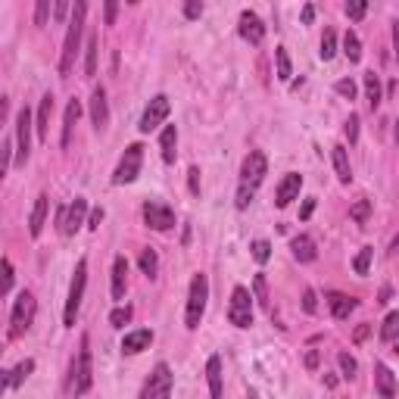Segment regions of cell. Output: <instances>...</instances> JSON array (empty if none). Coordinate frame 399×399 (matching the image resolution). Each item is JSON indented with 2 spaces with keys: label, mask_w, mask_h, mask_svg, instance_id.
Returning a JSON list of instances; mask_svg holds the SVG:
<instances>
[{
  "label": "cell",
  "mask_w": 399,
  "mask_h": 399,
  "mask_svg": "<svg viewBox=\"0 0 399 399\" xmlns=\"http://www.w3.org/2000/svg\"><path fill=\"white\" fill-rule=\"evenodd\" d=\"M343 131H347L349 144H356V141H359V116H356V112H352V116L347 119V125H343Z\"/></svg>",
  "instance_id": "cell-43"
},
{
  "label": "cell",
  "mask_w": 399,
  "mask_h": 399,
  "mask_svg": "<svg viewBox=\"0 0 399 399\" xmlns=\"http://www.w3.org/2000/svg\"><path fill=\"white\" fill-rule=\"evenodd\" d=\"M84 284H88V259H78L75 275H72V284H69L66 312H63L66 328H72V324H75V318H78V309H82V296H84Z\"/></svg>",
  "instance_id": "cell-3"
},
{
  "label": "cell",
  "mask_w": 399,
  "mask_h": 399,
  "mask_svg": "<svg viewBox=\"0 0 399 399\" xmlns=\"http://www.w3.org/2000/svg\"><path fill=\"white\" fill-rule=\"evenodd\" d=\"M97 38H88V53H84V72H88V75H94L97 72Z\"/></svg>",
  "instance_id": "cell-36"
},
{
  "label": "cell",
  "mask_w": 399,
  "mask_h": 399,
  "mask_svg": "<svg viewBox=\"0 0 399 399\" xmlns=\"http://www.w3.org/2000/svg\"><path fill=\"white\" fill-rule=\"evenodd\" d=\"M94 384V365H91V347L88 337H82V349H78V359L72 362V393L84 396Z\"/></svg>",
  "instance_id": "cell-5"
},
{
  "label": "cell",
  "mask_w": 399,
  "mask_h": 399,
  "mask_svg": "<svg viewBox=\"0 0 399 399\" xmlns=\"http://www.w3.org/2000/svg\"><path fill=\"white\" fill-rule=\"evenodd\" d=\"M343 53H347L349 63H359V59H362V41H359L356 31H347V38H343Z\"/></svg>",
  "instance_id": "cell-31"
},
{
  "label": "cell",
  "mask_w": 399,
  "mask_h": 399,
  "mask_svg": "<svg viewBox=\"0 0 399 399\" xmlns=\"http://www.w3.org/2000/svg\"><path fill=\"white\" fill-rule=\"evenodd\" d=\"M312 19H315V6H312V3H306V6H303V22L309 25Z\"/></svg>",
  "instance_id": "cell-55"
},
{
  "label": "cell",
  "mask_w": 399,
  "mask_h": 399,
  "mask_svg": "<svg viewBox=\"0 0 399 399\" xmlns=\"http://www.w3.org/2000/svg\"><path fill=\"white\" fill-rule=\"evenodd\" d=\"M371 256H375V250H371V247H362V250H359V256L352 259V269H356V275H368Z\"/></svg>",
  "instance_id": "cell-34"
},
{
  "label": "cell",
  "mask_w": 399,
  "mask_h": 399,
  "mask_svg": "<svg viewBox=\"0 0 399 399\" xmlns=\"http://www.w3.org/2000/svg\"><path fill=\"white\" fill-rule=\"evenodd\" d=\"M393 253H396V256H399V234L393 237Z\"/></svg>",
  "instance_id": "cell-60"
},
{
  "label": "cell",
  "mask_w": 399,
  "mask_h": 399,
  "mask_svg": "<svg viewBox=\"0 0 399 399\" xmlns=\"http://www.w3.org/2000/svg\"><path fill=\"white\" fill-rule=\"evenodd\" d=\"M141 165H144V147L141 144L125 147L122 159H119V165H116V175H112V184H131L137 175H141Z\"/></svg>",
  "instance_id": "cell-6"
},
{
  "label": "cell",
  "mask_w": 399,
  "mask_h": 399,
  "mask_svg": "<svg viewBox=\"0 0 399 399\" xmlns=\"http://www.w3.org/2000/svg\"><path fill=\"white\" fill-rule=\"evenodd\" d=\"M78 116H82V103L72 97L69 106H66V116H63V137H59V144H63V147H69V144H72V128H75Z\"/></svg>",
  "instance_id": "cell-22"
},
{
  "label": "cell",
  "mask_w": 399,
  "mask_h": 399,
  "mask_svg": "<svg viewBox=\"0 0 399 399\" xmlns=\"http://www.w3.org/2000/svg\"><path fill=\"white\" fill-rule=\"evenodd\" d=\"M265 172H269V159H265L262 150H250L247 159H243L241 165V184H247V188L256 190L259 184H262Z\"/></svg>",
  "instance_id": "cell-9"
},
{
  "label": "cell",
  "mask_w": 399,
  "mask_h": 399,
  "mask_svg": "<svg viewBox=\"0 0 399 399\" xmlns=\"http://www.w3.org/2000/svg\"><path fill=\"white\" fill-rule=\"evenodd\" d=\"M306 365H309V368H315V365H318V352H306Z\"/></svg>",
  "instance_id": "cell-58"
},
{
  "label": "cell",
  "mask_w": 399,
  "mask_h": 399,
  "mask_svg": "<svg viewBox=\"0 0 399 399\" xmlns=\"http://www.w3.org/2000/svg\"><path fill=\"white\" fill-rule=\"evenodd\" d=\"M334 91H337V94H340V97L352 100V97H356V82H352V78H340V82L334 84Z\"/></svg>",
  "instance_id": "cell-42"
},
{
  "label": "cell",
  "mask_w": 399,
  "mask_h": 399,
  "mask_svg": "<svg viewBox=\"0 0 399 399\" xmlns=\"http://www.w3.org/2000/svg\"><path fill=\"white\" fill-rule=\"evenodd\" d=\"M328 306H331V315L343 322V318H349V312L356 309V299L347 296V294H337V290H331V294H328Z\"/></svg>",
  "instance_id": "cell-25"
},
{
  "label": "cell",
  "mask_w": 399,
  "mask_h": 399,
  "mask_svg": "<svg viewBox=\"0 0 399 399\" xmlns=\"http://www.w3.org/2000/svg\"><path fill=\"white\" fill-rule=\"evenodd\" d=\"M184 16L200 19V16H203V3H200V0H188V3H184Z\"/></svg>",
  "instance_id": "cell-49"
},
{
  "label": "cell",
  "mask_w": 399,
  "mask_h": 399,
  "mask_svg": "<svg viewBox=\"0 0 399 399\" xmlns=\"http://www.w3.org/2000/svg\"><path fill=\"white\" fill-rule=\"evenodd\" d=\"M188 184H190V194H200V169H197V165H190V172H188Z\"/></svg>",
  "instance_id": "cell-50"
},
{
  "label": "cell",
  "mask_w": 399,
  "mask_h": 399,
  "mask_svg": "<svg viewBox=\"0 0 399 399\" xmlns=\"http://www.w3.org/2000/svg\"><path fill=\"white\" fill-rule=\"evenodd\" d=\"M172 384H175V375L165 362H159L156 368L150 371L147 384H144V393L141 399H169L172 396Z\"/></svg>",
  "instance_id": "cell-7"
},
{
  "label": "cell",
  "mask_w": 399,
  "mask_h": 399,
  "mask_svg": "<svg viewBox=\"0 0 399 399\" xmlns=\"http://www.w3.org/2000/svg\"><path fill=\"white\" fill-rule=\"evenodd\" d=\"M84 216H88V200L75 197V203H69L66 209H59V218H57L59 231H63V234H75V231L84 225Z\"/></svg>",
  "instance_id": "cell-11"
},
{
  "label": "cell",
  "mask_w": 399,
  "mask_h": 399,
  "mask_svg": "<svg viewBox=\"0 0 399 399\" xmlns=\"http://www.w3.org/2000/svg\"><path fill=\"white\" fill-rule=\"evenodd\" d=\"M206 381H209L212 399H222V359L218 356H209V362H206Z\"/></svg>",
  "instance_id": "cell-26"
},
{
  "label": "cell",
  "mask_w": 399,
  "mask_h": 399,
  "mask_svg": "<svg viewBox=\"0 0 399 399\" xmlns=\"http://www.w3.org/2000/svg\"><path fill=\"white\" fill-rule=\"evenodd\" d=\"M331 156H334V169H337V178H340L343 184L352 181V169H349V156H347V147H334L331 150Z\"/></svg>",
  "instance_id": "cell-29"
},
{
  "label": "cell",
  "mask_w": 399,
  "mask_h": 399,
  "mask_svg": "<svg viewBox=\"0 0 399 399\" xmlns=\"http://www.w3.org/2000/svg\"><path fill=\"white\" fill-rule=\"evenodd\" d=\"M393 50H396V59H399V22H393Z\"/></svg>",
  "instance_id": "cell-57"
},
{
  "label": "cell",
  "mask_w": 399,
  "mask_h": 399,
  "mask_svg": "<svg viewBox=\"0 0 399 399\" xmlns=\"http://www.w3.org/2000/svg\"><path fill=\"white\" fill-rule=\"evenodd\" d=\"M178 147V128L175 125H165L163 135H159V150H163V163H175V150Z\"/></svg>",
  "instance_id": "cell-27"
},
{
  "label": "cell",
  "mask_w": 399,
  "mask_h": 399,
  "mask_svg": "<svg viewBox=\"0 0 399 399\" xmlns=\"http://www.w3.org/2000/svg\"><path fill=\"white\" fill-rule=\"evenodd\" d=\"M153 343V331L141 328V331H131V334H125L122 340V352H128V356H137V352H144Z\"/></svg>",
  "instance_id": "cell-19"
},
{
  "label": "cell",
  "mask_w": 399,
  "mask_h": 399,
  "mask_svg": "<svg viewBox=\"0 0 399 399\" xmlns=\"http://www.w3.org/2000/svg\"><path fill=\"white\" fill-rule=\"evenodd\" d=\"M241 38L243 41H250V44H262L265 25H262V19H259L256 13H250V10L241 13Z\"/></svg>",
  "instance_id": "cell-16"
},
{
  "label": "cell",
  "mask_w": 399,
  "mask_h": 399,
  "mask_svg": "<svg viewBox=\"0 0 399 399\" xmlns=\"http://www.w3.org/2000/svg\"><path fill=\"white\" fill-rule=\"evenodd\" d=\"M10 153H13V141H10V137H6V141H3V169H0V172H6V169H10Z\"/></svg>",
  "instance_id": "cell-52"
},
{
  "label": "cell",
  "mask_w": 399,
  "mask_h": 399,
  "mask_svg": "<svg viewBox=\"0 0 399 399\" xmlns=\"http://www.w3.org/2000/svg\"><path fill=\"white\" fill-rule=\"evenodd\" d=\"M303 309L309 312V315L318 309V296H315V290H312V287H306V290H303Z\"/></svg>",
  "instance_id": "cell-47"
},
{
  "label": "cell",
  "mask_w": 399,
  "mask_h": 399,
  "mask_svg": "<svg viewBox=\"0 0 399 399\" xmlns=\"http://www.w3.org/2000/svg\"><path fill=\"white\" fill-rule=\"evenodd\" d=\"M337 362H340V371H343V377H356L359 365H356V359H352L349 352H340V356H337Z\"/></svg>",
  "instance_id": "cell-39"
},
{
  "label": "cell",
  "mask_w": 399,
  "mask_h": 399,
  "mask_svg": "<svg viewBox=\"0 0 399 399\" xmlns=\"http://www.w3.org/2000/svg\"><path fill=\"white\" fill-rule=\"evenodd\" d=\"M318 53H322V59H331V57L337 53V35H334L331 29H324V35H322V50H318Z\"/></svg>",
  "instance_id": "cell-35"
},
{
  "label": "cell",
  "mask_w": 399,
  "mask_h": 399,
  "mask_svg": "<svg viewBox=\"0 0 399 399\" xmlns=\"http://www.w3.org/2000/svg\"><path fill=\"white\" fill-rule=\"evenodd\" d=\"M250 250H253V259H256V262H269V256H271V243L269 241H256Z\"/></svg>",
  "instance_id": "cell-40"
},
{
  "label": "cell",
  "mask_w": 399,
  "mask_h": 399,
  "mask_svg": "<svg viewBox=\"0 0 399 399\" xmlns=\"http://www.w3.org/2000/svg\"><path fill=\"white\" fill-rule=\"evenodd\" d=\"M368 324H359V328H356V334H352V340H356V343H362L365 340V337H368Z\"/></svg>",
  "instance_id": "cell-54"
},
{
  "label": "cell",
  "mask_w": 399,
  "mask_h": 399,
  "mask_svg": "<svg viewBox=\"0 0 399 399\" xmlns=\"http://www.w3.org/2000/svg\"><path fill=\"white\" fill-rule=\"evenodd\" d=\"M362 84H365V97H368V106L371 110H377L381 106V78L375 75V72H365L362 75Z\"/></svg>",
  "instance_id": "cell-28"
},
{
  "label": "cell",
  "mask_w": 399,
  "mask_h": 399,
  "mask_svg": "<svg viewBox=\"0 0 399 399\" xmlns=\"http://www.w3.org/2000/svg\"><path fill=\"white\" fill-rule=\"evenodd\" d=\"M275 59H278V78H281V82H290V75H294V66H290L287 47H275Z\"/></svg>",
  "instance_id": "cell-32"
},
{
  "label": "cell",
  "mask_w": 399,
  "mask_h": 399,
  "mask_svg": "<svg viewBox=\"0 0 399 399\" xmlns=\"http://www.w3.org/2000/svg\"><path fill=\"white\" fill-rule=\"evenodd\" d=\"M156 269H159L156 253H153V250H144V253H141V271H144L147 278H153V275H156Z\"/></svg>",
  "instance_id": "cell-37"
},
{
  "label": "cell",
  "mask_w": 399,
  "mask_h": 399,
  "mask_svg": "<svg viewBox=\"0 0 399 399\" xmlns=\"http://www.w3.org/2000/svg\"><path fill=\"white\" fill-rule=\"evenodd\" d=\"M50 116H53V94L41 97V106H38V119H35V131L41 141H47V131H50Z\"/></svg>",
  "instance_id": "cell-21"
},
{
  "label": "cell",
  "mask_w": 399,
  "mask_h": 399,
  "mask_svg": "<svg viewBox=\"0 0 399 399\" xmlns=\"http://www.w3.org/2000/svg\"><path fill=\"white\" fill-rule=\"evenodd\" d=\"M100 222H103V209H94V212H91V218H88V228L91 231L100 228Z\"/></svg>",
  "instance_id": "cell-51"
},
{
  "label": "cell",
  "mask_w": 399,
  "mask_h": 399,
  "mask_svg": "<svg viewBox=\"0 0 399 399\" xmlns=\"http://www.w3.org/2000/svg\"><path fill=\"white\" fill-rule=\"evenodd\" d=\"M128 322H131V306H119V309H112V315H110L112 328H125Z\"/></svg>",
  "instance_id": "cell-38"
},
{
  "label": "cell",
  "mask_w": 399,
  "mask_h": 399,
  "mask_svg": "<svg viewBox=\"0 0 399 399\" xmlns=\"http://www.w3.org/2000/svg\"><path fill=\"white\" fill-rule=\"evenodd\" d=\"M125 287H128V259L116 256V262H112V299H125Z\"/></svg>",
  "instance_id": "cell-18"
},
{
  "label": "cell",
  "mask_w": 399,
  "mask_h": 399,
  "mask_svg": "<svg viewBox=\"0 0 399 399\" xmlns=\"http://www.w3.org/2000/svg\"><path fill=\"white\" fill-rule=\"evenodd\" d=\"M84 16H88V6L78 0L72 6V16H69V31H66V41H63V53H59V75H69L72 63H75V53L78 44H82V31H84Z\"/></svg>",
  "instance_id": "cell-1"
},
{
  "label": "cell",
  "mask_w": 399,
  "mask_h": 399,
  "mask_svg": "<svg viewBox=\"0 0 399 399\" xmlns=\"http://www.w3.org/2000/svg\"><path fill=\"white\" fill-rule=\"evenodd\" d=\"M312 209H315V200H306V206H303V212H299V218H309Z\"/></svg>",
  "instance_id": "cell-56"
},
{
  "label": "cell",
  "mask_w": 399,
  "mask_h": 399,
  "mask_svg": "<svg viewBox=\"0 0 399 399\" xmlns=\"http://www.w3.org/2000/svg\"><path fill=\"white\" fill-rule=\"evenodd\" d=\"M247 399H259V393H256V390H250V396Z\"/></svg>",
  "instance_id": "cell-61"
},
{
  "label": "cell",
  "mask_w": 399,
  "mask_h": 399,
  "mask_svg": "<svg viewBox=\"0 0 399 399\" xmlns=\"http://www.w3.org/2000/svg\"><path fill=\"white\" fill-rule=\"evenodd\" d=\"M91 122H94L97 131H103L110 125V106H106L103 88H94V94H91Z\"/></svg>",
  "instance_id": "cell-17"
},
{
  "label": "cell",
  "mask_w": 399,
  "mask_h": 399,
  "mask_svg": "<svg viewBox=\"0 0 399 399\" xmlns=\"http://www.w3.org/2000/svg\"><path fill=\"white\" fill-rule=\"evenodd\" d=\"M31 153V112L29 106L16 112V163L22 165Z\"/></svg>",
  "instance_id": "cell-12"
},
{
  "label": "cell",
  "mask_w": 399,
  "mask_h": 399,
  "mask_svg": "<svg viewBox=\"0 0 399 399\" xmlns=\"http://www.w3.org/2000/svg\"><path fill=\"white\" fill-rule=\"evenodd\" d=\"M169 112H172V103H169V97L165 94H156L147 103V110H144V116H141V131L144 135H150V131H156L159 125L169 119Z\"/></svg>",
  "instance_id": "cell-10"
},
{
  "label": "cell",
  "mask_w": 399,
  "mask_h": 399,
  "mask_svg": "<svg viewBox=\"0 0 399 399\" xmlns=\"http://www.w3.org/2000/svg\"><path fill=\"white\" fill-rule=\"evenodd\" d=\"M375 387H377V393H381L384 399H396V396H399L396 375H393V371H390L384 362L375 365Z\"/></svg>",
  "instance_id": "cell-15"
},
{
  "label": "cell",
  "mask_w": 399,
  "mask_h": 399,
  "mask_svg": "<svg viewBox=\"0 0 399 399\" xmlns=\"http://www.w3.org/2000/svg\"><path fill=\"white\" fill-rule=\"evenodd\" d=\"M116 13H119V6L110 0V3H106V25H112V22H116Z\"/></svg>",
  "instance_id": "cell-53"
},
{
  "label": "cell",
  "mask_w": 399,
  "mask_h": 399,
  "mask_svg": "<svg viewBox=\"0 0 399 399\" xmlns=\"http://www.w3.org/2000/svg\"><path fill=\"white\" fill-rule=\"evenodd\" d=\"M206 299H209V278H206L203 271H200V275H194V281H190L188 309H184V324H188L190 331H197V328H200V322H203Z\"/></svg>",
  "instance_id": "cell-2"
},
{
  "label": "cell",
  "mask_w": 399,
  "mask_h": 399,
  "mask_svg": "<svg viewBox=\"0 0 399 399\" xmlns=\"http://www.w3.org/2000/svg\"><path fill=\"white\" fill-rule=\"evenodd\" d=\"M253 194H256V190L247 188V184H241V190H237V209H247L253 203Z\"/></svg>",
  "instance_id": "cell-45"
},
{
  "label": "cell",
  "mask_w": 399,
  "mask_h": 399,
  "mask_svg": "<svg viewBox=\"0 0 399 399\" xmlns=\"http://www.w3.org/2000/svg\"><path fill=\"white\" fill-rule=\"evenodd\" d=\"M368 216H371V200H359V203H352L349 218L356 225H365V222H368Z\"/></svg>",
  "instance_id": "cell-33"
},
{
  "label": "cell",
  "mask_w": 399,
  "mask_h": 399,
  "mask_svg": "<svg viewBox=\"0 0 399 399\" xmlns=\"http://www.w3.org/2000/svg\"><path fill=\"white\" fill-rule=\"evenodd\" d=\"M253 287H256V299L259 303H269V284H265V278L262 275H256V281H253Z\"/></svg>",
  "instance_id": "cell-44"
},
{
  "label": "cell",
  "mask_w": 399,
  "mask_h": 399,
  "mask_svg": "<svg viewBox=\"0 0 399 399\" xmlns=\"http://www.w3.org/2000/svg\"><path fill=\"white\" fill-rule=\"evenodd\" d=\"M47 209H50V197H47V194H41V197L35 200V209H31V218H29V231H31V237L41 234L44 218H47Z\"/></svg>",
  "instance_id": "cell-24"
},
{
  "label": "cell",
  "mask_w": 399,
  "mask_h": 399,
  "mask_svg": "<svg viewBox=\"0 0 399 399\" xmlns=\"http://www.w3.org/2000/svg\"><path fill=\"white\" fill-rule=\"evenodd\" d=\"M381 340L384 343H396L399 340V312H390L381 324Z\"/></svg>",
  "instance_id": "cell-30"
},
{
  "label": "cell",
  "mask_w": 399,
  "mask_h": 399,
  "mask_svg": "<svg viewBox=\"0 0 399 399\" xmlns=\"http://www.w3.org/2000/svg\"><path fill=\"white\" fill-rule=\"evenodd\" d=\"M299 188H303V175H296V172H287V175L281 178V184H278V190H275L278 209H284V206L294 203V200L299 197Z\"/></svg>",
  "instance_id": "cell-14"
},
{
  "label": "cell",
  "mask_w": 399,
  "mask_h": 399,
  "mask_svg": "<svg viewBox=\"0 0 399 399\" xmlns=\"http://www.w3.org/2000/svg\"><path fill=\"white\" fill-rule=\"evenodd\" d=\"M228 318L234 328H250L253 324V294L247 287H234L228 306Z\"/></svg>",
  "instance_id": "cell-8"
},
{
  "label": "cell",
  "mask_w": 399,
  "mask_h": 399,
  "mask_svg": "<svg viewBox=\"0 0 399 399\" xmlns=\"http://www.w3.org/2000/svg\"><path fill=\"white\" fill-rule=\"evenodd\" d=\"M144 222L153 231H169V228H175V212L165 203H153L150 200V203H144Z\"/></svg>",
  "instance_id": "cell-13"
},
{
  "label": "cell",
  "mask_w": 399,
  "mask_h": 399,
  "mask_svg": "<svg viewBox=\"0 0 399 399\" xmlns=\"http://www.w3.org/2000/svg\"><path fill=\"white\" fill-rule=\"evenodd\" d=\"M53 10H57V19H63V16H66V10H69V3H57Z\"/></svg>",
  "instance_id": "cell-59"
},
{
  "label": "cell",
  "mask_w": 399,
  "mask_h": 399,
  "mask_svg": "<svg viewBox=\"0 0 399 399\" xmlns=\"http://www.w3.org/2000/svg\"><path fill=\"white\" fill-rule=\"evenodd\" d=\"M365 13H368V3H365V0H356V3H347V16H349V19H362Z\"/></svg>",
  "instance_id": "cell-46"
},
{
  "label": "cell",
  "mask_w": 399,
  "mask_h": 399,
  "mask_svg": "<svg viewBox=\"0 0 399 399\" xmlns=\"http://www.w3.org/2000/svg\"><path fill=\"white\" fill-rule=\"evenodd\" d=\"M13 278H16V275H13V262H10V259H3V284H0V294H3V296H10Z\"/></svg>",
  "instance_id": "cell-41"
},
{
  "label": "cell",
  "mask_w": 399,
  "mask_h": 399,
  "mask_svg": "<svg viewBox=\"0 0 399 399\" xmlns=\"http://www.w3.org/2000/svg\"><path fill=\"white\" fill-rule=\"evenodd\" d=\"M35 371V359H22V362L16 365V368H10V371H3V387L6 390H16L19 384L25 381V377Z\"/></svg>",
  "instance_id": "cell-20"
},
{
  "label": "cell",
  "mask_w": 399,
  "mask_h": 399,
  "mask_svg": "<svg viewBox=\"0 0 399 399\" xmlns=\"http://www.w3.org/2000/svg\"><path fill=\"white\" fill-rule=\"evenodd\" d=\"M396 141H399V122H396Z\"/></svg>",
  "instance_id": "cell-62"
},
{
  "label": "cell",
  "mask_w": 399,
  "mask_h": 399,
  "mask_svg": "<svg viewBox=\"0 0 399 399\" xmlns=\"http://www.w3.org/2000/svg\"><path fill=\"white\" fill-rule=\"evenodd\" d=\"M47 16H50V0H41L35 10V22L38 25H47Z\"/></svg>",
  "instance_id": "cell-48"
},
{
  "label": "cell",
  "mask_w": 399,
  "mask_h": 399,
  "mask_svg": "<svg viewBox=\"0 0 399 399\" xmlns=\"http://www.w3.org/2000/svg\"><path fill=\"white\" fill-rule=\"evenodd\" d=\"M35 312H38L35 296H31L29 290H22V294L16 296V303H13V312H10V337H13V340H16V337H22L25 331L31 328V322H35Z\"/></svg>",
  "instance_id": "cell-4"
},
{
  "label": "cell",
  "mask_w": 399,
  "mask_h": 399,
  "mask_svg": "<svg viewBox=\"0 0 399 399\" xmlns=\"http://www.w3.org/2000/svg\"><path fill=\"white\" fill-rule=\"evenodd\" d=\"M290 250H294V256L299 262H315V256H318L315 241H312L309 234H296L294 241H290Z\"/></svg>",
  "instance_id": "cell-23"
}]
</instances>
